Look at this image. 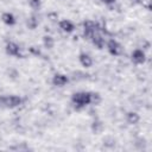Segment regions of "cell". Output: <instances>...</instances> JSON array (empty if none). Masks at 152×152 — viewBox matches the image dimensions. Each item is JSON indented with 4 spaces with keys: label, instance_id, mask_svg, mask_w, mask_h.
Listing matches in <instances>:
<instances>
[{
    "label": "cell",
    "instance_id": "6da1fadb",
    "mask_svg": "<svg viewBox=\"0 0 152 152\" xmlns=\"http://www.w3.org/2000/svg\"><path fill=\"white\" fill-rule=\"evenodd\" d=\"M71 102L76 109H82L90 104V91H77L71 95Z\"/></svg>",
    "mask_w": 152,
    "mask_h": 152
},
{
    "label": "cell",
    "instance_id": "7a4b0ae2",
    "mask_svg": "<svg viewBox=\"0 0 152 152\" xmlns=\"http://www.w3.org/2000/svg\"><path fill=\"white\" fill-rule=\"evenodd\" d=\"M82 25H83V37L89 40L100 30V26L93 20H84Z\"/></svg>",
    "mask_w": 152,
    "mask_h": 152
},
{
    "label": "cell",
    "instance_id": "3957f363",
    "mask_svg": "<svg viewBox=\"0 0 152 152\" xmlns=\"http://www.w3.org/2000/svg\"><path fill=\"white\" fill-rule=\"evenodd\" d=\"M106 45H107V50H108V52H109L110 55H113V56H119V55L122 53V46H121V44H120L119 42H116L115 39H109V40L106 43Z\"/></svg>",
    "mask_w": 152,
    "mask_h": 152
},
{
    "label": "cell",
    "instance_id": "277c9868",
    "mask_svg": "<svg viewBox=\"0 0 152 152\" xmlns=\"http://www.w3.org/2000/svg\"><path fill=\"white\" fill-rule=\"evenodd\" d=\"M5 50H6V53L10 55V56H14V57H18V58L23 57L20 46L14 42H7V44L5 46Z\"/></svg>",
    "mask_w": 152,
    "mask_h": 152
},
{
    "label": "cell",
    "instance_id": "5b68a950",
    "mask_svg": "<svg viewBox=\"0 0 152 152\" xmlns=\"http://www.w3.org/2000/svg\"><path fill=\"white\" fill-rule=\"evenodd\" d=\"M131 59L134 64H144L146 61V53L141 49H135L131 53Z\"/></svg>",
    "mask_w": 152,
    "mask_h": 152
},
{
    "label": "cell",
    "instance_id": "8992f818",
    "mask_svg": "<svg viewBox=\"0 0 152 152\" xmlns=\"http://www.w3.org/2000/svg\"><path fill=\"white\" fill-rule=\"evenodd\" d=\"M23 103V99L18 95H7L6 96V108H15Z\"/></svg>",
    "mask_w": 152,
    "mask_h": 152
},
{
    "label": "cell",
    "instance_id": "52a82bcc",
    "mask_svg": "<svg viewBox=\"0 0 152 152\" xmlns=\"http://www.w3.org/2000/svg\"><path fill=\"white\" fill-rule=\"evenodd\" d=\"M69 82V78L64 74H55L52 77V84L56 87H63Z\"/></svg>",
    "mask_w": 152,
    "mask_h": 152
},
{
    "label": "cell",
    "instance_id": "ba28073f",
    "mask_svg": "<svg viewBox=\"0 0 152 152\" xmlns=\"http://www.w3.org/2000/svg\"><path fill=\"white\" fill-rule=\"evenodd\" d=\"M91 43L95 45V48L97 49H103L104 45H106V39L103 38L102 34H100V32H96L91 38H90Z\"/></svg>",
    "mask_w": 152,
    "mask_h": 152
},
{
    "label": "cell",
    "instance_id": "9c48e42d",
    "mask_svg": "<svg viewBox=\"0 0 152 152\" xmlns=\"http://www.w3.org/2000/svg\"><path fill=\"white\" fill-rule=\"evenodd\" d=\"M78 61H80L81 65L84 68H90L93 65V58L86 52H81L78 55Z\"/></svg>",
    "mask_w": 152,
    "mask_h": 152
},
{
    "label": "cell",
    "instance_id": "30bf717a",
    "mask_svg": "<svg viewBox=\"0 0 152 152\" xmlns=\"http://www.w3.org/2000/svg\"><path fill=\"white\" fill-rule=\"evenodd\" d=\"M59 28L63 31V32H66V33H71L74 30H75V25L70 21V20H66V19H63L59 21Z\"/></svg>",
    "mask_w": 152,
    "mask_h": 152
},
{
    "label": "cell",
    "instance_id": "8fae6325",
    "mask_svg": "<svg viewBox=\"0 0 152 152\" xmlns=\"http://www.w3.org/2000/svg\"><path fill=\"white\" fill-rule=\"evenodd\" d=\"M1 19H2V21H4L6 25H8V26H13V25L17 23L15 17H14L12 13H10V12H5V13H2Z\"/></svg>",
    "mask_w": 152,
    "mask_h": 152
},
{
    "label": "cell",
    "instance_id": "7c38bea8",
    "mask_svg": "<svg viewBox=\"0 0 152 152\" xmlns=\"http://www.w3.org/2000/svg\"><path fill=\"white\" fill-rule=\"evenodd\" d=\"M140 120V116L137 112H128L126 114V121L129 124V125H137Z\"/></svg>",
    "mask_w": 152,
    "mask_h": 152
},
{
    "label": "cell",
    "instance_id": "4fadbf2b",
    "mask_svg": "<svg viewBox=\"0 0 152 152\" xmlns=\"http://www.w3.org/2000/svg\"><path fill=\"white\" fill-rule=\"evenodd\" d=\"M103 124H102V121H100V120H94L93 121V124H91V131L94 132V133H96V134H99V133H101L102 131H103Z\"/></svg>",
    "mask_w": 152,
    "mask_h": 152
},
{
    "label": "cell",
    "instance_id": "5bb4252c",
    "mask_svg": "<svg viewBox=\"0 0 152 152\" xmlns=\"http://www.w3.org/2000/svg\"><path fill=\"white\" fill-rule=\"evenodd\" d=\"M43 44L46 49H52L55 45V39L51 36H44L43 37Z\"/></svg>",
    "mask_w": 152,
    "mask_h": 152
},
{
    "label": "cell",
    "instance_id": "9a60e30c",
    "mask_svg": "<svg viewBox=\"0 0 152 152\" xmlns=\"http://www.w3.org/2000/svg\"><path fill=\"white\" fill-rule=\"evenodd\" d=\"M26 25H27V27L30 30H34L38 26V19H37V17H34V15L30 17L27 19V21H26Z\"/></svg>",
    "mask_w": 152,
    "mask_h": 152
},
{
    "label": "cell",
    "instance_id": "2e32d148",
    "mask_svg": "<svg viewBox=\"0 0 152 152\" xmlns=\"http://www.w3.org/2000/svg\"><path fill=\"white\" fill-rule=\"evenodd\" d=\"M101 102V95L99 93L90 91V103L91 104H99Z\"/></svg>",
    "mask_w": 152,
    "mask_h": 152
},
{
    "label": "cell",
    "instance_id": "e0dca14e",
    "mask_svg": "<svg viewBox=\"0 0 152 152\" xmlns=\"http://www.w3.org/2000/svg\"><path fill=\"white\" fill-rule=\"evenodd\" d=\"M28 5H30L31 8L37 11V10H39L42 7V1L40 0H28Z\"/></svg>",
    "mask_w": 152,
    "mask_h": 152
},
{
    "label": "cell",
    "instance_id": "ac0fdd59",
    "mask_svg": "<svg viewBox=\"0 0 152 152\" xmlns=\"http://www.w3.org/2000/svg\"><path fill=\"white\" fill-rule=\"evenodd\" d=\"M6 108V96H0V109Z\"/></svg>",
    "mask_w": 152,
    "mask_h": 152
},
{
    "label": "cell",
    "instance_id": "d6986e66",
    "mask_svg": "<svg viewBox=\"0 0 152 152\" xmlns=\"http://www.w3.org/2000/svg\"><path fill=\"white\" fill-rule=\"evenodd\" d=\"M104 5H108V6H110V5H113V4H115V1L116 0H101Z\"/></svg>",
    "mask_w": 152,
    "mask_h": 152
},
{
    "label": "cell",
    "instance_id": "ffe728a7",
    "mask_svg": "<svg viewBox=\"0 0 152 152\" xmlns=\"http://www.w3.org/2000/svg\"><path fill=\"white\" fill-rule=\"evenodd\" d=\"M131 4H133V5H139V4H142V0H131Z\"/></svg>",
    "mask_w": 152,
    "mask_h": 152
}]
</instances>
